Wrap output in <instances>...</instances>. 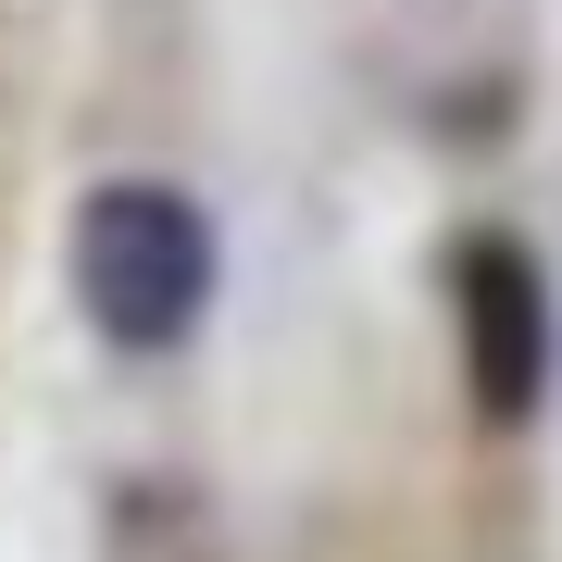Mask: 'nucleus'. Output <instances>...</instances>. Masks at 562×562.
<instances>
[{"mask_svg": "<svg viewBox=\"0 0 562 562\" xmlns=\"http://www.w3.org/2000/svg\"><path fill=\"white\" fill-rule=\"evenodd\" d=\"M450 338H462V401L487 438H525L550 401V262L513 225L450 238Z\"/></svg>", "mask_w": 562, "mask_h": 562, "instance_id": "f03ea898", "label": "nucleus"}, {"mask_svg": "<svg viewBox=\"0 0 562 562\" xmlns=\"http://www.w3.org/2000/svg\"><path fill=\"white\" fill-rule=\"evenodd\" d=\"M101 562H225V525H213L201 487H125Z\"/></svg>", "mask_w": 562, "mask_h": 562, "instance_id": "7ed1b4c3", "label": "nucleus"}, {"mask_svg": "<svg viewBox=\"0 0 562 562\" xmlns=\"http://www.w3.org/2000/svg\"><path fill=\"white\" fill-rule=\"evenodd\" d=\"M213 213L188 201V188L162 176H101L63 225V288H76V313L101 325L113 350H176L188 325L213 313Z\"/></svg>", "mask_w": 562, "mask_h": 562, "instance_id": "f257e3e1", "label": "nucleus"}]
</instances>
